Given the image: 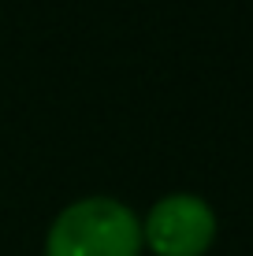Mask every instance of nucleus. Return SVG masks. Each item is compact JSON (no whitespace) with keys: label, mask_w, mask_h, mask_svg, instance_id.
<instances>
[{"label":"nucleus","mask_w":253,"mask_h":256,"mask_svg":"<svg viewBox=\"0 0 253 256\" xmlns=\"http://www.w3.org/2000/svg\"><path fill=\"white\" fill-rule=\"evenodd\" d=\"M216 234V216L194 193L156 200L145 219V242L160 256H201Z\"/></svg>","instance_id":"2"},{"label":"nucleus","mask_w":253,"mask_h":256,"mask_svg":"<svg viewBox=\"0 0 253 256\" xmlns=\"http://www.w3.org/2000/svg\"><path fill=\"white\" fill-rule=\"evenodd\" d=\"M142 226L112 197H90L64 208L49 230V256H138Z\"/></svg>","instance_id":"1"}]
</instances>
